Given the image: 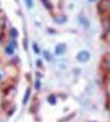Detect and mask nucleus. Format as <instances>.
Instances as JSON below:
<instances>
[{"label": "nucleus", "instance_id": "0eeeda50", "mask_svg": "<svg viewBox=\"0 0 110 122\" xmlns=\"http://www.w3.org/2000/svg\"><path fill=\"white\" fill-rule=\"evenodd\" d=\"M11 37H14V38H16V37H18V31L15 30V29L11 30Z\"/></svg>", "mask_w": 110, "mask_h": 122}, {"label": "nucleus", "instance_id": "9b49d317", "mask_svg": "<svg viewBox=\"0 0 110 122\" xmlns=\"http://www.w3.org/2000/svg\"><path fill=\"white\" fill-rule=\"evenodd\" d=\"M106 65H107V68L110 69V57H107V58H106Z\"/></svg>", "mask_w": 110, "mask_h": 122}, {"label": "nucleus", "instance_id": "20e7f679", "mask_svg": "<svg viewBox=\"0 0 110 122\" xmlns=\"http://www.w3.org/2000/svg\"><path fill=\"white\" fill-rule=\"evenodd\" d=\"M29 96H30V88H27V90H26V95H25V98H23V103H27Z\"/></svg>", "mask_w": 110, "mask_h": 122}, {"label": "nucleus", "instance_id": "f257e3e1", "mask_svg": "<svg viewBox=\"0 0 110 122\" xmlns=\"http://www.w3.org/2000/svg\"><path fill=\"white\" fill-rule=\"evenodd\" d=\"M76 60L80 61V62H84V61H88L90 60V53L86 52V50H82L76 54Z\"/></svg>", "mask_w": 110, "mask_h": 122}, {"label": "nucleus", "instance_id": "f8f14e48", "mask_svg": "<svg viewBox=\"0 0 110 122\" xmlns=\"http://www.w3.org/2000/svg\"><path fill=\"white\" fill-rule=\"evenodd\" d=\"M45 57H46V60H50V56H49L48 52H45Z\"/></svg>", "mask_w": 110, "mask_h": 122}, {"label": "nucleus", "instance_id": "423d86ee", "mask_svg": "<svg viewBox=\"0 0 110 122\" xmlns=\"http://www.w3.org/2000/svg\"><path fill=\"white\" fill-rule=\"evenodd\" d=\"M42 3H44V5H45V7H46L48 10H52V8H53L52 4L49 3V0H42Z\"/></svg>", "mask_w": 110, "mask_h": 122}, {"label": "nucleus", "instance_id": "4468645a", "mask_svg": "<svg viewBox=\"0 0 110 122\" xmlns=\"http://www.w3.org/2000/svg\"><path fill=\"white\" fill-rule=\"evenodd\" d=\"M0 79H1V75H0Z\"/></svg>", "mask_w": 110, "mask_h": 122}, {"label": "nucleus", "instance_id": "1a4fd4ad", "mask_svg": "<svg viewBox=\"0 0 110 122\" xmlns=\"http://www.w3.org/2000/svg\"><path fill=\"white\" fill-rule=\"evenodd\" d=\"M33 50H34L35 53H40V49H38V46H37L35 44H33Z\"/></svg>", "mask_w": 110, "mask_h": 122}, {"label": "nucleus", "instance_id": "39448f33", "mask_svg": "<svg viewBox=\"0 0 110 122\" xmlns=\"http://www.w3.org/2000/svg\"><path fill=\"white\" fill-rule=\"evenodd\" d=\"M48 102L50 103V105H56V102H57V100H56V98H54L53 95H50V96L48 98Z\"/></svg>", "mask_w": 110, "mask_h": 122}, {"label": "nucleus", "instance_id": "7ed1b4c3", "mask_svg": "<svg viewBox=\"0 0 110 122\" xmlns=\"http://www.w3.org/2000/svg\"><path fill=\"white\" fill-rule=\"evenodd\" d=\"M54 22H57V23H64V22H67V16H64V15H61V16H56L54 18Z\"/></svg>", "mask_w": 110, "mask_h": 122}, {"label": "nucleus", "instance_id": "ddd939ff", "mask_svg": "<svg viewBox=\"0 0 110 122\" xmlns=\"http://www.w3.org/2000/svg\"><path fill=\"white\" fill-rule=\"evenodd\" d=\"M90 1H95V0H90Z\"/></svg>", "mask_w": 110, "mask_h": 122}, {"label": "nucleus", "instance_id": "9d476101", "mask_svg": "<svg viewBox=\"0 0 110 122\" xmlns=\"http://www.w3.org/2000/svg\"><path fill=\"white\" fill-rule=\"evenodd\" d=\"M7 53H8V54H12V53H14L12 46H10V48H7Z\"/></svg>", "mask_w": 110, "mask_h": 122}, {"label": "nucleus", "instance_id": "f03ea898", "mask_svg": "<svg viewBox=\"0 0 110 122\" xmlns=\"http://www.w3.org/2000/svg\"><path fill=\"white\" fill-rule=\"evenodd\" d=\"M65 50H67V45L65 44H58V45H56V48H54L56 56H61V54H64Z\"/></svg>", "mask_w": 110, "mask_h": 122}, {"label": "nucleus", "instance_id": "6e6552de", "mask_svg": "<svg viewBox=\"0 0 110 122\" xmlns=\"http://www.w3.org/2000/svg\"><path fill=\"white\" fill-rule=\"evenodd\" d=\"M26 4H27L29 8H33V1H31V0H26Z\"/></svg>", "mask_w": 110, "mask_h": 122}]
</instances>
